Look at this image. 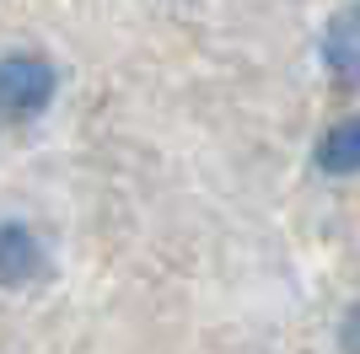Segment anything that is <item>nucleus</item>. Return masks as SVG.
<instances>
[{
    "mask_svg": "<svg viewBox=\"0 0 360 354\" xmlns=\"http://www.w3.org/2000/svg\"><path fill=\"white\" fill-rule=\"evenodd\" d=\"M317 172L328 177H355L360 172V118H339L317 140Z\"/></svg>",
    "mask_w": 360,
    "mask_h": 354,
    "instance_id": "4",
    "label": "nucleus"
},
{
    "mask_svg": "<svg viewBox=\"0 0 360 354\" xmlns=\"http://www.w3.org/2000/svg\"><path fill=\"white\" fill-rule=\"evenodd\" d=\"M323 65L333 70L339 86H355L360 81V22L355 11H339L323 32Z\"/></svg>",
    "mask_w": 360,
    "mask_h": 354,
    "instance_id": "3",
    "label": "nucleus"
},
{
    "mask_svg": "<svg viewBox=\"0 0 360 354\" xmlns=\"http://www.w3.org/2000/svg\"><path fill=\"white\" fill-rule=\"evenodd\" d=\"M49 274V247L22 221H0V290H27Z\"/></svg>",
    "mask_w": 360,
    "mask_h": 354,
    "instance_id": "2",
    "label": "nucleus"
},
{
    "mask_svg": "<svg viewBox=\"0 0 360 354\" xmlns=\"http://www.w3.org/2000/svg\"><path fill=\"white\" fill-rule=\"evenodd\" d=\"M60 91V70L44 54H6L0 59V118L6 124H27L38 118Z\"/></svg>",
    "mask_w": 360,
    "mask_h": 354,
    "instance_id": "1",
    "label": "nucleus"
},
{
    "mask_svg": "<svg viewBox=\"0 0 360 354\" xmlns=\"http://www.w3.org/2000/svg\"><path fill=\"white\" fill-rule=\"evenodd\" d=\"M339 339H345V354H355V311H345V333Z\"/></svg>",
    "mask_w": 360,
    "mask_h": 354,
    "instance_id": "5",
    "label": "nucleus"
}]
</instances>
